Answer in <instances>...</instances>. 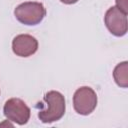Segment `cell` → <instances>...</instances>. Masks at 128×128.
I'll return each instance as SVG.
<instances>
[{"instance_id": "6da1fadb", "label": "cell", "mask_w": 128, "mask_h": 128, "mask_svg": "<svg viewBox=\"0 0 128 128\" xmlns=\"http://www.w3.org/2000/svg\"><path fill=\"white\" fill-rule=\"evenodd\" d=\"M36 107H40L38 118L43 123H52L60 120L66 110L64 96L55 90L49 91L44 95L43 102L38 103Z\"/></svg>"}, {"instance_id": "7a4b0ae2", "label": "cell", "mask_w": 128, "mask_h": 128, "mask_svg": "<svg viewBox=\"0 0 128 128\" xmlns=\"http://www.w3.org/2000/svg\"><path fill=\"white\" fill-rule=\"evenodd\" d=\"M46 15V9L40 2L30 1L19 4L14 9L15 18L24 25L34 26L39 24Z\"/></svg>"}, {"instance_id": "3957f363", "label": "cell", "mask_w": 128, "mask_h": 128, "mask_svg": "<svg viewBox=\"0 0 128 128\" xmlns=\"http://www.w3.org/2000/svg\"><path fill=\"white\" fill-rule=\"evenodd\" d=\"M97 106V94L89 86L78 88L73 95L74 110L83 116L91 114Z\"/></svg>"}, {"instance_id": "277c9868", "label": "cell", "mask_w": 128, "mask_h": 128, "mask_svg": "<svg viewBox=\"0 0 128 128\" xmlns=\"http://www.w3.org/2000/svg\"><path fill=\"white\" fill-rule=\"evenodd\" d=\"M3 114L9 121L18 125H24L29 121L31 111L22 99L10 98L4 104Z\"/></svg>"}, {"instance_id": "5b68a950", "label": "cell", "mask_w": 128, "mask_h": 128, "mask_svg": "<svg viewBox=\"0 0 128 128\" xmlns=\"http://www.w3.org/2000/svg\"><path fill=\"white\" fill-rule=\"evenodd\" d=\"M104 23L109 32L116 37H122L127 33V14L116 6H112L106 11Z\"/></svg>"}, {"instance_id": "8992f818", "label": "cell", "mask_w": 128, "mask_h": 128, "mask_svg": "<svg viewBox=\"0 0 128 128\" xmlns=\"http://www.w3.org/2000/svg\"><path fill=\"white\" fill-rule=\"evenodd\" d=\"M38 50V41L29 34H19L12 40V51L16 56L29 57Z\"/></svg>"}, {"instance_id": "52a82bcc", "label": "cell", "mask_w": 128, "mask_h": 128, "mask_svg": "<svg viewBox=\"0 0 128 128\" xmlns=\"http://www.w3.org/2000/svg\"><path fill=\"white\" fill-rule=\"evenodd\" d=\"M113 78L116 84L122 88L128 87V62L124 61L117 64L113 70Z\"/></svg>"}, {"instance_id": "ba28073f", "label": "cell", "mask_w": 128, "mask_h": 128, "mask_svg": "<svg viewBox=\"0 0 128 128\" xmlns=\"http://www.w3.org/2000/svg\"><path fill=\"white\" fill-rule=\"evenodd\" d=\"M116 2V7H118L121 11L127 14L128 12V1L127 0H115Z\"/></svg>"}, {"instance_id": "9c48e42d", "label": "cell", "mask_w": 128, "mask_h": 128, "mask_svg": "<svg viewBox=\"0 0 128 128\" xmlns=\"http://www.w3.org/2000/svg\"><path fill=\"white\" fill-rule=\"evenodd\" d=\"M62 3H64V4H67V5H71V4H75V3H77L79 0H60Z\"/></svg>"}]
</instances>
